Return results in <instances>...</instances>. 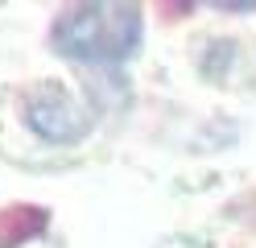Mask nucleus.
I'll return each instance as SVG.
<instances>
[{
	"label": "nucleus",
	"instance_id": "obj_1",
	"mask_svg": "<svg viewBox=\"0 0 256 248\" xmlns=\"http://www.w3.org/2000/svg\"><path fill=\"white\" fill-rule=\"evenodd\" d=\"M50 38H54V50L70 62L112 66V62H128L140 50L145 17H140L136 5L91 0V5H74L62 13Z\"/></svg>",
	"mask_w": 256,
	"mask_h": 248
},
{
	"label": "nucleus",
	"instance_id": "obj_2",
	"mask_svg": "<svg viewBox=\"0 0 256 248\" xmlns=\"http://www.w3.org/2000/svg\"><path fill=\"white\" fill-rule=\"evenodd\" d=\"M25 124L46 145H78L91 132V108L62 83H38L25 95Z\"/></svg>",
	"mask_w": 256,
	"mask_h": 248
},
{
	"label": "nucleus",
	"instance_id": "obj_3",
	"mask_svg": "<svg viewBox=\"0 0 256 248\" xmlns=\"http://www.w3.org/2000/svg\"><path fill=\"white\" fill-rule=\"evenodd\" d=\"M157 248H215V244H206L198 236H174V240H162Z\"/></svg>",
	"mask_w": 256,
	"mask_h": 248
}]
</instances>
